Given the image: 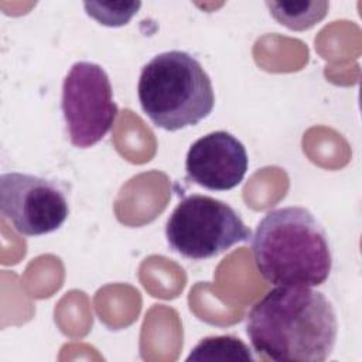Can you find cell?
<instances>
[{"instance_id":"obj_7","label":"cell","mask_w":362,"mask_h":362,"mask_svg":"<svg viewBox=\"0 0 362 362\" xmlns=\"http://www.w3.org/2000/svg\"><path fill=\"white\" fill-rule=\"evenodd\" d=\"M247 153L233 134L218 130L195 140L185 157L189 181L209 191L238 187L247 171Z\"/></svg>"},{"instance_id":"obj_2","label":"cell","mask_w":362,"mask_h":362,"mask_svg":"<svg viewBox=\"0 0 362 362\" xmlns=\"http://www.w3.org/2000/svg\"><path fill=\"white\" fill-rule=\"evenodd\" d=\"M252 239L257 272L274 286H321L329 277L332 253L317 218L303 206L269 211Z\"/></svg>"},{"instance_id":"obj_8","label":"cell","mask_w":362,"mask_h":362,"mask_svg":"<svg viewBox=\"0 0 362 362\" xmlns=\"http://www.w3.org/2000/svg\"><path fill=\"white\" fill-rule=\"evenodd\" d=\"M276 21L288 30L304 31L318 24L328 13V1H266Z\"/></svg>"},{"instance_id":"obj_4","label":"cell","mask_w":362,"mask_h":362,"mask_svg":"<svg viewBox=\"0 0 362 362\" xmlns=\"http://www.w3.org/2000/svg\"><path fill=\"white\" fill-rule=\"evenodd\" d=\"M170 247L189 260L215 257L252 238L250 229L226 202L189 195L178 202L165 225Z\"/></svg>"},{"instance_id":"obj_9","label":"cell","mask_w":362,"mask_h":362,"mask_svg":"<svg viewBox=\"0 0 362 362\" xmlns=\"http://www.w3.org/2000/svg\"><path fill=\"white\" fill-rule=\"evenodd\" d=\"M187 361H255L249 346L233 335L206 337L199 341Z\"/></svg>"},{"instance_id":"obj_3","label":"cell","mask_w":362,"mask_h":362,"mask_svg":"<svg viewBox=\"0 0 362 362\" xmlns=\"http://www.w3.org/2000/svg\"><path fill=\"white\" fill-rule=\"evenodd\" d=\"M137 96L156 127L177 132L198 124L215 105L209 75L199 61L185 51H165L141 69Z\"/></svg>"},{"instance_id":"obj_1","label":"cell","mask_w":362,"mask_h":362,"mask_svg":"<svg viewBox=\"0 0 362 362\" xmlns=\"http://www.w3.org/2000/svg\"><path fill=\"white\" fill-rule=\"evenodd\" d=\"M246 334L262 358L324 362L334 351L338 321L331 301L321 291L279 286L252 305Z\"/></svg>"},{"instance_id":"obj_6","label":"cell","mask_w":362,"mask_h":362,"mask_svg":"<svg viewBox=\"0 0 362 362\" xmlns=\"http://www.w3.org/2000/svg\"><path fill=\"white\" fill-rule=\"evenodd\" d=\"M0 211L24 236H41L59 229L68 218L62 189L47 178L25 173L0 177Z\"/></svg>"},{"instance_id":"obj_10","label":"cell","mask_w":362,"mask_h":362,"mask_svg":"<svg viewBox=\"0 0 362 362\" xmlns=\"http://www.w3.org/2000/svg\"><path fill=\"white\" fill-rule=\"evenodd\" d=\"M86 14L95 18L99 24L107 27H122L141 7L140 1H110V3H83Z\"/></svg>"},{"instance_id":"obj_5","label":"cell","mask_w":362,"mask_h":362,"mask_svg":"<svg viewBox=\"0 0 362 362\" xmlns=\"http://www.w3.org/2000/svg\"><path fill=\"white\" fill-rule=\"evenodd\" d=\"M61 107L69 140L88 148L113 127L119 109L106 71L93 62H75L62 82Z\"/></svg>"}]
</instances>
